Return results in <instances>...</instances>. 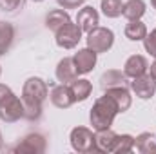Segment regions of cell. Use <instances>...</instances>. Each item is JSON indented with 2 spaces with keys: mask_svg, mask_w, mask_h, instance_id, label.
Wrapping results in <instances>:
<instances>
[{
  "mask_svg": "<svg viewBox=\"0 0 156 154\" xmlns=\"http://www.w3.org/2000/svg\"><path fill=\"white\" fill-rule=\"evenodd\" d=\"M55 75H56V80L60 83H71V82H75L78 78V73H76V67H75L73 58H69V56L67 58H62L58 62V65H56Z\"/></svg>",
  "mask_w": 156,
  "mask_h": 154,
  "instance_id": "5bb4252c",
  "label": "cell"
},
{
  "mask_svg": "<svg viewBox=\"0 0 156 154\" xmlns=\"http://www.w3.org/2000/svg\"><path fill=\"white\" fill-rule=\"evenodd\" d=\"M134 147L142 154H156V138L151 132H142L134 138Z\"/></svg>",
  "mask_w": 156,
  "mask_h": 154,
  "instance_id": "7402d4cb",
  "label": "cell"
},
{
  "mask_svg": "<svg viewBox=\"0 0 156 154\" xmlns=\"http://www.w3.org/2000/svg\"><path fill=\"white\" fill-rule=\"evenodd\" d=\"M71 140V147L76 152H93L96 151V143H94V132L87 127H75L69 134Z\"/></svg>",
  "mask_w": 156,
  "mask_h": 154,
  "instance_id": "277c9868",
  "label": "cell"
},
{
  "mask_svg": "<svg viewBox=\"0 0 156 154\" xmlns=\"http://www.w3.org/2000/svg\"><path fill=\"white\" fill-rule=\"evenodd\" d=\"M144 47H145V51L151 56L156 58V29H153L151 33H147V37L144 38Z\"/></svg>",
  "mask_w": 156,
  "mask_h": 154,
  "instance_id": "484cf974",
  "label": "cell"
},
{
  "mask_svg": "<svg viewBox=\"0 0 156 154\" xmlns=\"http://www.w3.org/2000/svg\"><path fill=\"white\" fill-rule=\"evenodd\" d=\"M87 47L93 49L94 53H107L113 44H115V33L109 27H100L96 26L87 33Z\"/></svg>",
  "mask_w": 156,
  "mask_h": 154,
  "instance_id": "7a4b0ae2",
  "label": "cell"
},
{
  "mask_svg": "<svg viewBox=\"0 0 156 154\" xmlns=\"http://www.w3.org/2000/svg\"><path fill=\"white\" fill-rule=\"evenodd\" d=\"M22 5V0H0V7H2V11H15V9H18Z\"/></svg>",
  "mask_w": 156,
  "mask_h": 154,
  "instance_id": "4316f807",
  "label": "cell"
},
{
  "mask_svg": "<svg viewBox=\"0 0 156 154\" xmlns=\"http://www.w3.org/2000/svg\"><path fill=\"white\" fill-rule=\"evenodd\" d=\"M67 22H71V16H69V13L64 11V9H51V11L47 13V16H45V26H47V29L53 31V33H56V31H58L62 26H66Z\"/></svg>",
  "mask_w": 156,
  "mask_h": 154,
  "instance_id": "2e32d148",
  "label": "cell"
},
{
  "mask_svg": "<svg viewBox=\"0 0 156 154\" xmlns=\"http://www.w3.org/2000/svg\"><path fill=\"white\" fill-rule=\"evenodd\" d=\"M131 91L138 96V98H142V100H149V98H153L156 93V80L151 75H142V76H136L133 78V82H131Z\"/></svg>",
  "mask_w": 156,
  "mask_h": 154,
  "instance_id": "ba28073f",
  "label": "cell"
},
{
  "mask_svg": "<svg viewBox=\"0 0 156 154\" xmlns=\"http://www.w3.org/2000/svg\"><path fill=\"white\" fill-rule=\"evenodd\" d=\"M133 149H134V136H131V134H118L113 152L127 154V152H131Z\"/></svg>",
  "mask_w": 156,
  "mask_h": 154,
  "instance_id": "d4e9b609",
  "label": "cell"
},
{
  "mask_svg": "<svg viewBox=\"0 0 156 154\" xmlns=\"http://www.w3.org/2000/svg\"><path fill=\"white\" fill-rule=\"evenodd\" d=\"M147 69H149V64H147L145 56H142V54H133V56H129L127 62H125V65H123V73H125L127 78L142 76V75L147 73Z\"/></svg>",
  "mask_w": 156,
  "mask_h": 154,
  "instance_id": "7c38bea8",
  "label": "cell"
},
{
  "mask_svg": "<svg viewBox=\"0 0 156 154\" xmlns=\"http://www.w3.org/2000/svg\"><path fill=\"white\" fill-rule=\"evenodd\" d=\"M58 2V5H62L64 9H76L80 7L85 0H56Z\"/></svg>",
  "mask_w": 156,
  "mask_h": 154,
  "instance_id": "83f0119b",
  "label": "cell"
},
{
  "mask_svg": "<svg viewBox=\"0 0 156 154\" xmlns=\"http://www.w3.org/2000/svg\"><path fill=\"white\" fill-rule=\"evenodd\" d=\"M20 118H24V105H22V98H18L16 94L9 93L2 102H0V120L5 123H15Z\"/></svg>",
  "mask_w": 156,
  "mask_h": 154,
  "instance_id": "3957f363",
  "label": "cell"
},
{
  "mask_svg": "<svg viewBox=\"0 0 156 154\" xmlns=\"http://www.w3.org/2000/svg\"><path fill=\"white\" fill-rule=\"evenodd\" d=\"M151 5H153V7L156 9V0H151Z\"/></svg>",
  "mask_w": 156,
  "mask_h": 154,
  "instance_id": "4dcf8cb0",
  "label": "cell"
},
{
  "mask_svg": "<svg viewBox=\"0 0 156 154\" xmlns=\"http://www.w3.org/2000/svg\"><path fill=\"white\" fill-rule=\"evenodd\" d=\"M0 147H2V132H0Z\"/></svg>",
  "mask_w": 156,
  "mask_h": 154,
  "instance_id": "1f68e13d",
  "label": "cell"
},
{
  "mask_svg": "<svg viewBox=\"0 0 156 154\" xmlns=\"http://www.w3.org/2000/svg\"><path fill=\"white\" fill-rule=\"evenodd\" d=\"M149 75H151V76L156 80V60L153 62V64H151V73H149Z\"/></svg>",
  "mask_w": 156,
  "mask_h": 154,
  "instance_id": "f546056e",
  "label": "cell"
},
{
  "mask_svg": "<svg viewBox=\"0 0 156 154\" xmlns=\"http://www.w3.org/2000/svg\"><path fill=\"white\" fill-rule=\"evenodd\" d=\"M104 93L115 100V103L118 105V111H120V113H125V111L131 107V103H133L131 93H129V89H127L125 85L111 87V89H107V91H104Z\"/></svg>",
  "mask_w": 156,
  "mask_h": 154,
  "instance_id": "9a60e30c",
  "label": "cell"
},
{
  "mask_svg": "<svg viewBox=\"0 0 156 154\" xmlns=\"http://www.w3.org/2000/svg\"><path fill=\"white\" fill-rule=\"evenodd\" d=\"M125 82H127L125 73L116 71V69H109V71H105V73L102 75V78H100V87H102L104 91H107V89H111V87L125 85Z\"/></svg>",
  "mask_w": 156,
  "mask_h": 154,
  "instance_id": "e0dca14e",
  "label": "cell"
},
{
  "mask_svg": "<svg viewBox=\"0 0 156 154\" xmlns=\"http://www.w3.org/2000/svg\"><path fill=\"white\" fill-rule=\"evenodd\" d=\"M0 75H2V67H0Z\"/></svg>",
  "mask_w": 156,
  "mask_h": 154,
  "instance_id": "836d02e7",
  "label": "cell"
},
{
  "mask_svg": "<svg viewBox=\"0 0 156 154\" xmlns=\"http://www.w3.org/2000/svg\"><path fill=\"white\" fill-rule=\"evenodd\" d=\"M22 98V105H24V118L29 120V121H37L42 116V102H35V100H29V98Z\"/></svg>",
  "mask_w": 156,
  "mask_h": 154,
  "instance_id": "603a6c76",
  "label": "cell"
},
{
  "mask_svg": "<svg viewBox=\"0 0 156 154\" xmlns=\"http://www.w3.org/2000/svg\"><path fill=\"white\" fill-rule=\"evenodd\" d=\"M76 24L82 29V33H89L91 29H94L100 24V15L93 5H85L78 11L76 15Z\"/></svg>",
  "mask_w": 156,
  "mask_h": 154,
  "instance_id": "8fae6325",
  "label": "cell"
},
{
  "mask_svg": "<svg viewBox=\"0 0 156 154\" xmlns=\"http://www.w3.org/2000/svg\"><path fill=\"white\" fill-rule=\"evenodd\" d=\"M15 40V27L11 22H0V56H4Z\"/></svg>",
  "mask_w": 156,
  "mask_h": 154,
  "instance_id": "44dd1931",
  "label": "cell"
},
{
  "mask_svg": "<svg viewBox=\"0 0 156 154\" xmlns=\"http://www.w3.org/2000/svg\"><path fill=\"white\" fill-rule=\"evenodd\" d=\"M47 149V142L45 138L38 132H31L27 136L22 138V142L13 149L15 152H27V154H42Z\"/></svg>",
  "mask_w": 156,
  "mask_h": 154,
  "instance_id": "52a82bcc",
  "label": "cell"
},
{
  "mask_svg": "<svg viewBox=\"0 0 156 154\" xmlns=\"http://www.w3.org/2000/svg\"><path fill=\"white\" fill-rule=\"evenodd\" d=\"M123 35L131 42H140L147 37V27L142 20H129V24L123 29Z\"/></svg>",
  "mask_w": 156,
  "mask_h": 154,
  "instance_id": "ffe728a7",
  "label": "cell"
},
{
  "mask_svg": "<svg viewBox=\"0 0 156 154\" xmlns=\"http://www.w3.org/2000/svg\"><path fill=\"white\" fill-rule=\"evenodd\" d=\"M122 15L127 20H140L145 15V2L144 0H127L123 4Z\"/></svg>",
  "mask_w": 156,
  "mask_h": 154,
  "instance_id": "d6986e66",
  "label": "cell"
},
{
  "mask_svg": "<svg viewBox=\"0 0 156 154\" xmlns=\"http://www.w3.org/2000/svg\"><path fill=\"white\" fill-rule=\"evenodd\" d=\"M118 111V105L115 103V100L107 94L100 96L93 107H91V113H89V120H91V125L94 131H102V129H109L115 121Z\"/></svg>",
  "mask_w": 156,
  "mask_h": 154,
  "instance_id": "6da1fadb",
  "label": "cell"
},
{
  "mask_svg": "<svg viewBox=\"0 0 156 154\" xmlns=\"http://www.w3.org/2000/svg\"><path fill=\"white\" fill-rule=\"evenodd\" d=\"M96 54L93 49L85 47V49H78V53H75L73 56V62H75V67H76L78 75H87L94 69L96 65Z\"/></svg>",
  "mask_w": 156,
  "mask_h": 154,
  "instance_id": "30bf717a",
  "label": "cell"
},
{
  "mask_svg": "<svg viewBox=\"0 0 156 154\" xmlns=\"http://www.w3.org/2000/svg\"><path fill=\"white\" fill-rule=\"evenodd\" d=\"M100 9L107 18H118L122 15L123 9V2L122 0H102L100 2Z\"/></svg>",
  "mask_w": 156,
  "mask_h": 154,
  "instance_id": "cb8c5ba5",
  "label": "cell"
},
{
  "mask_svg": "<svg viewBox=\"0 0 156 154\" xmlns=\"http://www.w3.org/2000/svg\"><path fill=\"white\" fill-rule=\"evenodd\" d=\"M116 132L109 127V129H102L94 132V143H96V151L98 152H113L115 143H116Z\"/></svg>",
  "mask_w": 156,
  "mask_h": 154,
  "instance_id": "4fadbf2b",
  "label": "cell"
},
{
  "mask_svg": "<svg viewBox=\"0 0 156 154\" xmlns=\"http://www.w3.org/2000/svg\"><path fill=\"white\" fill-rule=\"evenodd\" d=\"M55 38H56V45L58 47H62V49H75L80 44V40H82V29L78 27V24L67 22L66 26H62L55 33Z\"/></svg>",
  "mask_w": 156,
  "mask_h": 154,
  "instance_id": "5b68a950",
  "label": "cell"
},
{
  "mask_svg": "<svg viewBox=\"0 0 156 154\" xmlns=\"http://www.w3.org/2000/svg\"><path fill=\"white\" fill-rule=\"evenodd\" d=\"M49 98H51V103L58 109H69L75 103L73 91L67 83H60V85L53 87L51 93H49Z\"/></svg>",
  "mask_w": 156,
  "mask_h": 154,
  "instance_id": "9c48e42d",
  "label": "cell"
},
{
  "mask_svg": "<svg viewBox=\"0 0 156 154\" xmlns=\"http://www.w3.org/2000/svg\"><path fill=\"white\" fill-rule=\"evenodd\" d=\"M71 91H73V96H75V102H85L91 93H93V83L85 78H76L75 82H71Z\"/></svg>",
  "mask_w": 156,
  "mask_h": 154,
  "instance_id": "ac0fdd59",
  "label": "cell"
},
{
  "mask_svg": "<svg viewBox=\"0 0 156 154\" xmlns=\"http://www.w3.org/2000/svg\"><path fill=\"white\" fill-rule=\"evenodd\" d=\"M31 2H44V0H31Z\"/></svg>",
  "mask_w": 156,
  "mask_h": 154,
  "instance_id": "d6a6232c",
  "label": "cell"
},
{
  "mask_svg": "<svg viewBox=\"0 0 156 154\" xmlns=\"http://www.w3.org/2000/svg\"><path fill=\"white\" fill-rule=\"evenodd\" d=\"M9 93H13V91H11V89H9L7 85L0 83V102H2V100H4V98H5V96L9 94Z\"/></svg>",
  "mask_w": 156,
  "mask_h": 154,
  "instance_id": "f1b7e54d",
  "label": "cell"
},
{
  "mask_svg": "<svg viewBox=\"0 0 156 154\" xmlns=\"http://www.w3.org/2000/svg\"><path fill=\"white\" fill-rule=\"evenodd\" d=\"M22 96L24 98H29V100H35V102H45V98L49 96V89H47V83L38 76H31L26 80L24 87H22Z\"/></svg>",
  "mask_w": 156,
  "mask_h": 154,
  "instance_id": "8992f818",
  "label": "cell"
}]
</instances>
